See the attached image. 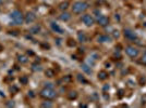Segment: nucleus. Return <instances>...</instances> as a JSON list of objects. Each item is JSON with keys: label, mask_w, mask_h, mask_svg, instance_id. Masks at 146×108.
Here are the masks:
<instances>
[{"label": "nucleus", "mask_w": 146, "mask_h": 108, "mask_svg": "<svg viewBox=\"0 0 146 108\" xmlns=\"http://www.w3.org/2000/svg\"><path fill=\"white\" fill-rule=\"evenodd\" d=\"M88 5L86 2L84 1H76L74 2L73 5H72V12L75 14H81L83 13V12H85L86 10H87Z\"/></svg>", "instance_id": "obj_1"}, {"label": "nucleus", "mask_w": 146, "mask_h": 108, "mask_svg": "<svg viewBox=\"0 0 146 108\" xmlns=\"http://www.w3.org/2000/svg\"><path fill=\"white\" fill-rule=\"evenodd\" d=\"M10 17L12 20V22L14 24H16V25H21V24H23V22H24V15L19 10H14L11 12Z\"/></svg>", "instance_id": "obj_2"}, {"label": "nucleus", "mask_w": 146, "mask_h": 108, "mask_svg": "<svg viewBox=\"0 0 146 108\" xmlns=\"http://www.w3.org/2000/svg\"><path fill=\"white\" fill-rule=\"evenodd\" d=\"M40 96L46 98V100H53V98L57 96V92L52 88H45L44 90H41Z\"/></svg>", "instance_id": "obj_3"}, {"label": "nucleus", "mask_w": 146, "mask_h": 108, "mask_svg": "<svg viewBox=\"0 0 146 108\" xmlns=\"http://www.w3.org/2000/svg\"><path fill=\"white\" fill-rule=\"evenodd\" d=\"M126 53L128 54V55L130 56V57H136V56L139 55V50L136 49L135 47H132V46H128L126 48Z\"/></svg>", "instance_id": "obj_4"}, {"label": "nucleus", "mask_w": 146, "mask_h": 108, "mask_svg": "<svg viewBox=\"0 0 146 108\" xmlns=\"http://www.w3.org/2000/svg\"><path fill=\"white\" fill-rule=\"evenodd\" d=\"M123 34H124V37L128 38L129 40H136L138 39V35L134 32L132 29H130V28H124V30H123Z\"/></svg>", "instance_id": "obj_5"}, {"label": "nucleus", "mask_w": 146, "mask_h": 108, "mask_svg": "<svg viewBox=\"0 0 146 108\" xmlns=\"http://www.w3.org/2000/svg\"><path fill=\"white\" fill-rule=\"evenodd\" d=\"M82 22L85 24L86 26H92L94 24V19H93V16L91 15V14H85V15H83L82 16Z\"/></svg>", "instance_id": "obj_6"}, {"label": "nucleus", "mask_w": 146, "mask_h": 108, "mask_svg": "<svg viewBox=\"0 0 146 108\" xmlns=\"http://www.w3.org/2000/svg\"><path fill=\"white\" fill-rule=\"evenodd\" d=\"M97 23L99 24L100 26H107L109 24V19L105 15H100L97 17Z\"/></svg>", "instance_id": "obj_7"}, {"label": "nucleus", "mask_w": 146, "mask_h": 108, "mask_svg": "<svg viewBox=\"0 0 146 108\" xmlns=\"http://www.w3.org/2000/svg\"><path fill=\"white\" fill-rule=\"evenodd\" d=\"M36 20V15H35L33 12H28L27 14L24 16V22H26V23H33L34 21Z\"/></svg>", "instance_id": "obj_8"}, {"label": "nucleus", "mask_w": 146, "mask_h": 108, "mask_svg": "<svg viewBox=\"0 0 146 108\" xmlns=\"http://www.w3.org/2000/svg\"><path fill=\"white\" fill-rule=\"evenodd\" d=\"M77 39H79L80 42H86L87 40V36L84 31H79L77 32Z\"/></svg>", "instance_id": "obj_9"}, {"label": "nucleus", "mask_w": 146, "mask_h": 108, "mask_svg": "<svg viewBox=\"0 0 146 108\" xmlns=\"http://www.w3.org/2000/svg\"><path fill=\"white\" fill-rule=\"evenodd\" d=\"M51 28H52V30L53 31H56V32H58V34H63V30H62V28L60 26L58 25V24H56V23H51Z\"/></svg>", "instance_id": "obj_10"}, {"label": "nucleus", "mask_w": 146, "mask_h": 108, "mask_svg": "<svg viewBox=\"0 0 146 108\" xmlns=\"http://www.w3.org/2000/svg\"><path fill=\"white\" fill-rule=\"evenodd\" d=\"M59 17H60V20L63 21V22H68V21L71 19V14L68 13V12H63V13L60 14V16Z\"/></svg>", "instance_id": "obj_11"}, {"label": "nucleus", "mask_w": 146, "mask_h": 108, "mask_svg": "<svg viewBox=\"0 0 146 108\" xmlns=\"http://www.w3.org/2000/svg\"><path fill=\"white\" fill-rule=\"evenodd\" d=\"M40 29H41L40 25H35V26H33V27L29 28V32L33 34V35H36V34H38V32L40 31Z\"/></svg>", "instance_id": "obj_12"}, {"label": "nucleus", "mask_w": 146, "mask_h": 108, "mask_svg": "<svg viewBox=\"0 0 146 108\" xmlns=\"http://www.w3.org/2000/svg\"><path fill=\"white\" fill-rule=\"evenodd\" d=\"M97 40H98V42H109L110 38L108 37V36H106V35H102V36H99V37L97 38Z\"/></svg>", "instance_id": "obj_13"}, {"label": "nucleus", "mask_w": 146, "mask_h": 108, "mask_svg": "<svg viewBox=\"0 0 146 108\" xmlns=\"http://www.w3.org/2000/svg\"><path fill=\"white\" fill-rule=\"evenodd\" d=\"M107 78H108V74H107L105 70H102L98 73V79L99 80H106Z\"/></svg>", "instance_id": "obj_14"}, {"label": "nucleus", "mask_w": 146, "mask_h": 108, "mask_svg": "<svg viewBox=\"0 0 146 108\" xmlns=\"http://www.w3.org/2000/svg\"><path fill=\"white\" fill-rule=\"evenodd\" d=\"M17 61H19L21 64H26V63L28 62V58H27V56H25V55H17Z\"/></svg>", "instance_id": "obj_15"}, {"label": "nucleus", "mask_w": 146, "mask_h": 108, "mask_svg": "<svg viewBox=\"0 0 146 108\" xmlns=\"http://www.w3.org/2000/svg\"><path fill=\"white\" fill-rule=\"evenodd\" d=\"M69 7V1H64V2H61L60 4H59V9L62 11H65Z\"/></svg>", "instance_id": "obj_16"}, {"label": "nucleus", "mask_w": 146, "mask_h": 108, "mask_svg": "<svg viewBox=\"0 0 146 108\" xmlns=\"http://www.w3.org/2000/svg\"><path fill=\"white\" fill-rule=\"evenodd\" d=\"M27 82H28L27 76H21L20 77V83H21V84L25 85V84H27Z\"/></svg>", "instance_id": "obj_17"}, {"label": "nucleus", "mask_w": 146, "mask_h": 108, "mask_svg": "<svg viewBox=\"0 0 146 108\" xmlns=\"http://www.w3.org/2000/svg\"><path fill=\"white\" fill-rule=\"evenodd\" d=\"M82 69L85 71L86 74H91L92 73V69H91V67L87 65V64H82Z\"/></svg>", "instance_id": "obj_18"}, {"label": "nucleus", "mask_w": 146, "mask_h": 108, "mask_svg": "<svg viewBox=\"0 0 146 108\" xmlns=\"http://www.w3.org/2000/svg\"><path fill=\"white\" fill-rule=\"evenodd\" d=\"M68 97H69V100H75L77 97V93L75 91H71L69 94H68Z\"/></svg>", "instance_id": "obj_19"}, {"label": "nucleus", "mask_w": 146, "mask_h": 108, "mask_svg": "<svg viewBox=\"0 0 146 108\" xmlns=\"http://www.w3.org/2000/svg\"><path fill=\"white\" fill-rule=\"evenodd\" d=\"M45 75H46V76L48 77V78H52L53 76H55V71L49 68V69H47L46 71H45Z\"/></svg>", "instance_id": "obj_20"}, {"label": "nucleus", "mask_w": 146, "mask_h": 108, "mask_svg": "<svg viewBox=\"0 0 146 108\" xmlns=\"http://www.w3.org/2000/svg\"><path fill=\"white\" fill-rule=\"evenodd\" d=\"M32 70H34V71H40L41 70V66L39 64H33L32 65Z\"/></svg>", "instance_id": "obj_21"}, {"label": "nucleus", "mask_w": 146, "mask_h": 108, "mask_svg": "<svg viewBox=\"0 0 146 108\" xmlns=\"http://www.w3.org/2000/svg\"><path fill=\"white\" fill-rule=\"evenodd\" d=\"M10 92L12 93V94H15V93L19 91V89H17V86H15V85H12V86H10Z\"/></svg>", "instance_id": "obj_22"}, {"label": "nucleus", "mask_w": 146, "mask_h": 108, "mask_svg": "<svg viewBox=\"0 0 146 108\" xmlns=\"http://www.w3.org/2000/svg\"><path fill=\"white\" fill-rule=\"evenodd\" d=\"M41 107H48V108H50V107H52V104L50 103V102H44V103H41Z\"/></svg>", "instance_id": "obj_23"}, {"label": "nucleus", "mask_w": 146, "mask_h": 108, "mask_svg": "<svg viewBox=\"0 0 146 108\" xmlns=\"http://www.w3.org/2000/svg\"><path fill=\"white\" fill-rule=\"evenodd\" d=\"M77 79H79L80 82H83V83H86V82H87V81L85 80V78L83 77L82 75H77Z\"/></svg>", "instance_id": "obj_24"}, {"label": "nucleus", "mask_w": 146, "mask_h": 108, "mask_svg": "<svg viewBox=\"0 0 146 108\" xmlns=\"http://www.w3.org/2000/svg\"><path fill=\"white\" fill-rule=\"evenodd\" d=\"M141 63H142V64H145V65H146V51H145L144 53H143V55H142Z\"/></svg>", "instance_id": "obj_25"}, {"label": "nucleus", "mask_w": 146, "mask_h": 108, "mask_svg": "<svg viewBox=\"0 0 146 108\" xmlns=\"http://www.w3.org/2000/svg\"><path fill=\"white\" fill-rule=\"evenodd\" d=\"M68 46L69 47H74L75 46V41L72 40V39H69V40H68Z\"/></svg>", "instance_id": "obj_26"}, {"label": "nucleus", "mask_w": 146, "mask_h": 108, "mask_svg": "<svg viewBox=\"0 0 146 108\" xmlns=\"http://www.w3.org/2000/svg\"><path fill=\"white\" fill-rule=\"evenodd\" d=\"M5 106H8V107H13L14 106V103L12 101H8L7 103H5Z\"/></svg>", "instance_id": "obj_27"}, {"label": "nucleus", "mask_w": 146, "mask_h": 108, "mask_svg": "<svg viewBox=\"0 0 146 108\" xmlns=\"http://www.w3.org/2000/svg\"><path fill=\"white\" fill-rule=\"evenodd\" d=\"M45 88H52V83H50V82L45 83Z\"/></svg>", "instance_id": "obj_28"}, {"label": "nucleus", "mask_w": 146, "mask_h": 108, "mask_svg": "<svg viewBox=\"0 0 146 108\" xmlns=\"http://www.w3.org/2000/svg\"><path fill=\"white\" fill-rule=\"evenodd\" d=\"M114 37L115 38H118L119 37V31L117 30V31H114Z\"/></svg>", "instance_id": "obj_29"}, {"label": "nucleus", "mask_w": 146, "mask_h": 108, "mask_svg": "<svg viewBox=\"0 0 146 108\" xmlns=\"http://www.w3.org/2000/svg\"><path fill=\"white\" fill-rule=\"evenodd\" d=\"M140 81H141V83H143V84H144V83L146 82V78H141V80H140Z\"/></svg>", "instance_id": "obj_30"}, {"label": "nucleus", "mask_w": 146, "mask_h": 108, "mask_svg": "<svg viewBox=\"0 0 146 108\" xmlns=\"http://www.w3.org/2000/svg\"><path fill=\"white\" fill-rule=\"evenodd\" d=\"M28 96L34 97V92H33V91H29V92H28Z\"/></svg>", "instance_id": "obj_31"}, {"label": "nucleus", "mask_w": 146, "mask_h": 108, "mask_svg": "<svg viewBox=\"0 0 146 108\" xmlns=\"http://www.w3.org/2000/svg\"><path fill=\"white\" fill-rule=\"evenodd\" d=\"M2 3V0H0V4H1Z\"/></svg>", "instance_id": "obj_32"}, {"label": "nucleus", "mask_w": 146, "mask_h": 108, "mask_svg": "<svg viewBox=\"0 0 146 108\" xmlns=\"http://www.w3.org/2000/svg\"><path fill=\"white\" fill-rule=\"evenodd\" d=\"M0 51H1V46H0Z\"/></svg>", "instance_id": "obj_33"}]
</instances>
